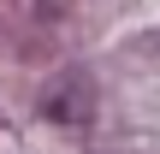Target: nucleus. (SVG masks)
I'll return each instance as SVG.
<instances>
[{
	"instance_id": "f03ea898",
	"label": "nucleus",
	"mask_w": 160,
	"mask_h": 154,
	"mask_svg": "<svg viewBox=\"0 0 160 154\" xmlns=\"http://www.w3.org/2000/svg\"><path fill=\"white\" fill-rule=\"evenodd\" d=\"M36 6H42V18H53V12H59V0H36Z\"/></svg>"
},
{
	"instance_id": "f257e3e1",
	"label": "nucleus",
	"mask_w": 160,
	"mask_h": 154,
	"mask_svg": "<svg viewBox=\"0 0 160 154\" xmlns=\"http://www.w3.org/2000/svg\"><path fill=\"white\" fill-rule=\"evenodd\" d=\"M42 113L53 119V125H89V113H95V95H89V77L83 71H71L59 89H48V101H42Z\"/></svg>"
}]
</instances>
